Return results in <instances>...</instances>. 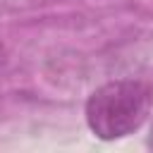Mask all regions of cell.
Listing matches in <instances>:
<instances>
[{
	"mask_svg": "<svg viewBox=\"0 0 153 153\" xmlns=\"http://www.w3.org/2000/svg\"><path fill=\"white\" fill-rule=\"evenodd\" d=\"M0 55H2V50H0Z\"/></svg>",
	"mask_w": 153,
	"mask_h": 153,
	"instance_id": "3957f363",
	"label": "cell"
},
{
	"mask_svg": "<svg viewBox=\"0 0 153 153\" xmlns=\"http://www.w3.org/2000/svg\"><path fill=\"white\" fill-rule=\"evenodd\" d=\"M148 146L153 148V127H151V134H148Z\"/></svg>",
	"mask_w": 153,
	"mask_h": 153,
	"instance_id": "7a4b0ae2",
	"label": "cell"
},
{
	"mask_svg": "<svg viewBox=\"0 0 153 153\" xmlns=\"http://www.w3.org/2000/svg\"><path fill=\"white\" fill-rule=\"evenodd\" d=\"M153 105V91L136 79H117L98 86L86 100V124L103 139L115 141L134 134L148 117Z\"/></svg>",
	"mask_w": 153,
	"mask_h": 153,
	"instance_id": "6da1fadb",
	"label": "cell"
}]
</instances>
